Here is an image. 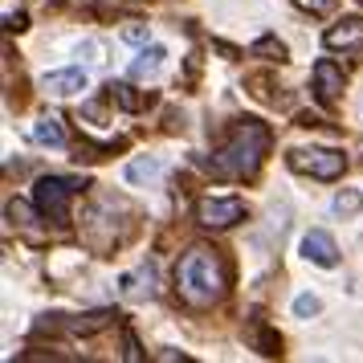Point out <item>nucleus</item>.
<instances>
[{
    "label": "nucleus",
    "instance_id": "nucleus-1",
    "mask_svg": "<svg viewBox=\"0 0 363 363\" xmlns=\"http://www.w3.org/2000/svg\"><path fill=\"white\" fill-rule=\"evenodd\" d=\"M176 294L192 311H208L213 302L225 298V262L216 257V249L192 245L176 265Z\"/></svg>",
    "mask_w": 363,
    "mask_h": 363
},
{
    "label": "nucleus",
    "instance_id": "nucleus-2",
    "mask_svg": "<svg viewBox=\"0 0 363 363\" xmlns=\"http://www.w3.org/2000/svg\"><path fill=\"white\" fill-rule=\"evenodd\" d=\"M265 151H269V127L257 123V118H241L229 135H225V143L213 151V172L216 176H233V180H245L253 176L257 167H262Z\"/></svg>",
    "mask_w": 363,
    "mask_h": 363
},
{
    "label": "nucleus",
    "instance_id": "nucleus-3",
    "mask_svg": "<svg viewBox=\"0 0 363 363\" xmlns=\"http://www.w3.org/2000/svg\"><path fill=\"white\" fill-rule=\"evenodd\" d=\"M86 184L78 176H41L33 188V200H37V213L53 220V225H69V200L82 192Z\"/></svg>",
    "mask_w": 363,
    "mask_h": 363
},
{
    "label": "nucleus",
    "instance_id": "nucleus-4",
    "mask_svg": "<svg viewBox=\"0 0 363 363\" xmlns=\"http://www.w3.org/2000/svg\"><path fill=\"white\" fill-rule=\"evenodd\" d=\"M286 164L294 172H302V176H314V180H339L347 172L343 151L335 147H294L286 155Z\"/></svg>",
    "mask_w": 363,
    "mask_h": 363
},
{
    "label": "nucleus",
    "instance_id": "nucleus-5",
    "mask_svg": "<svg viewBox=\"0 0 363 363\" xmlns=\"http://www.w3.org/2000/svg\"><path fill=\"white\" fill-rule=\"evenodd\" d=\"M237 220H245V204L237 196H204L196 204V225L204 229H233Z\"/></svg>",
    "mask_w": 363,
    "mask_h": 363
},
{
    "label": "nucleus",
    "instance_id": "nucleus-6",
    "mask_svg": "<svg viewBox=\"0 0 363 363\" xmlns=\"http://www.w3.org/2000/svg\"><path fill=\"white\" fill-rule=\"evenodd\" d=\"M323 45L335 53L363 57V17H343L339 25H330L327 33H323Z\"/></svg>",
    "mask_w": 363,
    "mask_h": 363
},
{
    "label": "nucleus",
    "instance_id": "nucleus-7",
    "mask_svg": "<svg viewBox=\"0 0 363 363\" xmlns=\"http://www.w3.org/2000/svg\"><path fill=\"white\" fill-rule=\"evenodd\" d=\"M302 257L314 265H323V269H330V265H339V245H335V237L323 229H311L306 237H302Z\"/></svg>",
    "mask_w": 363,
    "mask_h": 363
},
{
    "label": "nucleus",
    "instance_id": "nucleus-8",
    "mask_svg": "<svg viewBox=\"0 0 363 363\" xmlns=\"http://www.w3.org/2000/svg\"><path fill=\"white\" fill-rule=\"evenodd\" d=\"M339 90H343V69L335 66L330 57L314 62V99L323 102V106H335Z\"/></svg>",
    "mask_w": 363,
    "mask_h": 363
},
{
    "label": "nucleus",
    "instance_id": "nucleus-9",
    "mask_svg": "<svg viewBox=\"0 0 363 363\" xmlns=\"http://www.w3.org/2000/svg\"><path fill=\"white\" fill-rule=\"evenodd\" d=\"M45 90H50L53 99H74V94H82L86 86H90V74H86L82 66L78 69H53V74H45Z\"/></svg>",
    "mask_w": 363,
    "mask_h": 363
},
{
    "label": "nucleus",
    "instance_id": "nucleus-10",
    "mask_svg": "<svg viewBox=\"0 0 363 363\" xmlns=\"http://www.w3.org/2000/svg\"><path fill=\"white\" fill-rule=\"evenodd\" d=\"M164 45H143V50H139V57H135L131 62V78L135 82H143V78H155V74H160V66H164Z\"/></svg>",
    "mask_w": 363,
    "mask_h": 363
},
{
    "label": "nucleus",
    "instance_id": "nucleus-11",
    "mask_svg": "<svg viewBox=\"0 0 363 363\" xmlns=\"http://www.w3.org/2000/svg\"><path fill=\"white\" fill-rule=\"evenodd\" d=\"M29 135H33V143H45V147H62L66 143V127H62V118H53V115H41L29 127Z\"/></svg>",
    "mask_w": 363,
    "mask_h": 363
},
{
    "label": "nucleus",
    "instance_id": "nucleus-12",
    "mask_svg": "<svg viewBox=\"0 0 363 363\" xmlns=\"http://www.w3.org/2000/svg\"><path fill=\"white\" fill-rule=\"evenodd\" d=\"M111 318H115L111 311H90V314H78V318H69L66 330H74V335H94V330L111 327Z\"/></svg>",
    "mask_w": 363,
    "mask_h": 363
},
{
    "label": "nucleus",
    "instance_id": "nucleus-13",
    "mask_svg": "<svg viewBox=\"0 0 363 363\" xmlns=\"http://www.w3.org/2000/svg\"><path fill=\"white\" fill-rule=\"evenodd\" d=\"M249 53H253V57H265V62H286V45H281L274 33H269V37H257V41L249 45Z\"/></svg>",
    "mask_w": 363,
    "mask_h": 363
},
{
    "label": "nucleus",
    "instance_id": "nucleus-14",
    "mask_svg": "<svg viewBox=\"0 0 363 363\" xmlns=\"http://www.w3.org/2000/svg\"><path fill=\"white\" fill-rule=\"evenodd\" d=\"M359 208H363V196L355 192V188H343L339 196L330 200V213H335V216H343V220H347V216H355Z\"/></svg>",
    "mask_w": 363,
    "mask_h": 363
},
{
    "label": "nucleus",
    "instance_id": "nucleus-15",
    "mask_svg": "<svg viewBox=\"0 0 363 363\" xmlns=\"http://www.w3.org/2000/svg\"><path fill=\"white\" fill-rule=\"evenodd\" d=\"M155 176H160V160H151V155L127 164V180L131 184H147V180H155Z\"/></svg>",
    "mask_w": 363,
    "mask_h": 363
},
{
    "label": "nucleus",
    "instance_id": "nucleus-16",
    "mask_svg": "<svg viewBox=\"0 0 363 363\" xmlns=\"http://www.w3.org/2000/svg\"><path fill=\"white\" fill-rule=\"evenodd\" d=\"M302 13H311V17H327V13H335L339 9V0H294Z\"/></svg>",
    "mask_w": 363,
    "mask_h": 363
},
{
    "label": "nucleus",
    "instance_id": "nucleus-17",
    "mask_svg": "<svg viewBox=\"0 0 363 363\" xmlns=\"http://www.w3.org/2000/svg\"><path fill=\"white\" fill-rule=\"evenodd\" d=\"M318 311H323V302H318L314 294H298L294 298V314H298V318H314Z\"/></svg>",
    "mask_w": 363,
    "mask_h": 363
},
{
    "label": "nucleus",
    "instance_id": "nucleus-18",
    "mask_svg": "<svg viewBox=\"0 0 363 363\" xmlns=\"http://www.w3.org/2000/svg\"><path fill=\"white\" fill-rule=\"evenodd\" d=\"M4 216H9L13 225H29V220H33L29 204H21V200H9V204H4Z\"/></svg>",
    "mask_w": 363,
    "mask_h": 363
},
{
    "label": "nucleus",
    "instance_id": "nucleus-19",
    "mask_svg": "<svg viewBox=\"0 0 363 363\" xmlns=\"http://www.w3.org/2000/svg\"><path fill=\"white\" fill-rule=\"evenodd\" d=\"M106 90H111V99H118L123 106H127V111H139V99L131 94V86H123V82H111Z\"/></svg>",
    "mask_w": 363,
    "mask_h": 363
},
{
    "label": "nucleus",
    "instance_id": "nucleus-20",
    "mask_svg": "<svg viewBox=\"0 0 363 363\" xmlns=\"http://www.w3.org/2000/svg\"><path fill=\"white\" fill-rule=\"evenodd\" d=\"M123 41L127 45H147V25H139V21L123 25Z\"/></svg>",
    "mask_w": 363,
    "mask_h": 363
},
{
    "label": "nucleus",
    "instance_id": "nucleus-21",
    "mask_svg": "<svg viewBox=\"0 0 363 363\" xmlns=\"http://www.w3.org/2000/svg\"><path fill=\"white\" fill-rule=\"evenodd\" d=\"M78 57H82L86 66H102V45L99 41H82L78 45Z\"/></svg>",
    "mask_w": 363,
    "mask_h": 363
}]
</instances>
